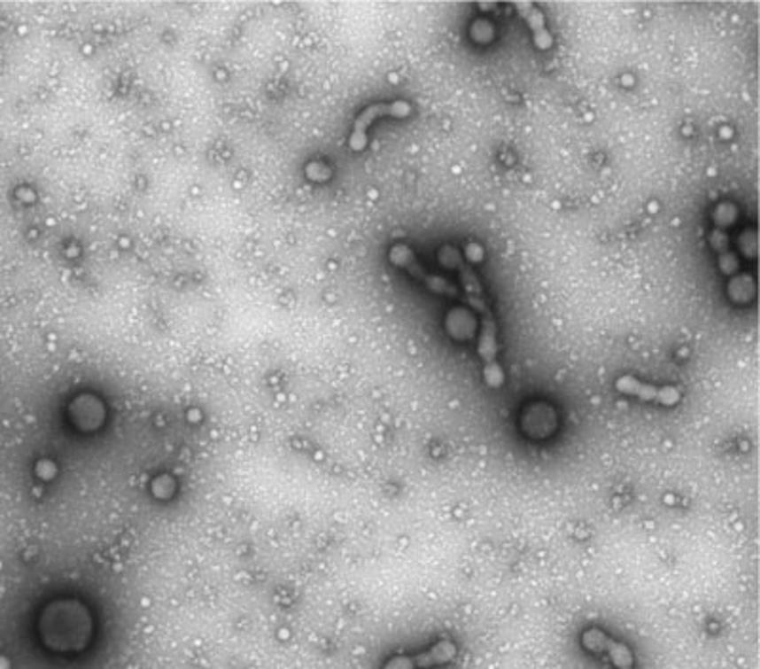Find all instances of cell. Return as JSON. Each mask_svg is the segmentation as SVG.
Wrapping results in <instances>:
<instances>
[{
    "label": "cell",
    "mask_w": 760,
    "mask_h": 669,
    "mask_svg": "<svg viewBox=\"0 0 760 669\" xmlns=\"http://www.w3.org/2000/svg\"><path fill=\"white\" fill-rule=\"evenodd\" d=\"M390 259L394 262L396 267L407 270L415 280H418L421 284H424L431 293L438 295H445L456 299L458 297V287L454 284H451L447 278L438 276V274L426 270L421 261L416 259V255L413 253V249H409L407 245H394L390 252Z\"/></svg>",
    "instance_id": "cell-1"
},
{
    "label": "cell",
    "mask_w": 760,
    "mask_h": 669,
    "mask_svg": "<svg viewBox=\"0 0 760 669\" xmlns=\"http://www.w3.org/2000/svg\"><path fill=\"white\" fill-rule=\"evenodd\" d=\"M479 358L483 360V377L485 383L491 388H500L504 385L502 367L498 363V340H496V322L492 312L481 316V333L477 343Z\"/></svg>",
    "instance_id": "cell-2"
},
{
    "label": "cell",
    "mask_w": 760,
    "mask_h": 669,
    "mask_svg": "<svg viewBox=\"0 0 760 669\" xmlns=\"http://www.w3.org/2000/svg\"><path fill=\"white\" fill-rule=\"evenodd\" d=\"M616 390L627 393V396H635L645 401H656L662 405H675L680 400V392L675 386H652L632 375H624L616 380Z\"/></svg>",
    "instance_id": "cell-3"
},
{
    "label": "cell",
    "mask_w": 760,
    "mask_h": 669,
    "mask_svg": "<svg viewBox=\"0 0 760 669\" xmlns=\"http://www.w3.org/2000/svg\"><path fill=\"white\" fill-rule=\"evenodd\" d=\"M456 656V647L451 641H439L438 645L416 656H401L390 660L384 669H430L451 662Z\"/></svg>",
    "instance_id": "cell-4"
},
{
    "label": "cell",
    "mask_w": 760,
    "mask_h": 669,
    "mask_svg": "<svg viewBox=\"0 0 760 669\" xmlns=\"http://www.w3.org/2000/svg\"><path fill=\"white\" fill-rule=\"evenodd\" d=\"M584 647L593 652H607L610 662L618 669H633V654L624 642H616L599 629H589L582 637Z\"/></svg>",
    "instance_id": "cell-5"
},
{
    "label": "cell",
    "mask_w": 760,
    "mask_h": 669,
    "mask_svg": "<svg viewBox=\"0 0 760 669\" xmlns=\"http://www.w3.org/2000/svg\"><path fill=\"white\" fill-rule=\"evenodd\" d=\"M407 116L411 114V105L407 101H396L390 105H375V107L365 109V113L358 118L356 124V131H353L352 136V147L360 151L365 145V131L367 128L371 126L373 121H376L378 116Z\"/></svg>",
    "instance_id": "cell-6"
},
{
    "label": "cell",
    "mask_w": 760,
    "mask_h": 669,
    "mask_svg": "<svg viewBox=\"0 0 760 669\" xmlns=\"http://www.w3.org/2000/svg\"><path fill=\"white\" fill-rule=\"evenodd\" d=\"M517 10L521 12L523 18H525L527 25L532 31V41H534L536 48L539 50L552 48V36H549V33L546 29V19L539 12V8H534L532 4L521 3V4H517Z\"/></svg>",
    "instance_id": "cell-7"
},
{
    "label": "cell",
    "mask_w": 760,
    "mask_h": 669,
    "mask_svg": "<svg viewBox=\"0 0 760 669\" xmlns=\"http://www.w3.org/2000/svg\"><path fill=\"white\" fill-rule=\"evenodd\" d=\"M736 219H738V209H736V206L730 204V202L718 204L717 209L713 212V221H715L717 229H720V230H725L730 225H733V222H736Z\"/></svg>",
    "instance_id": "cell-8"
},
{
    "label": "cell",
    "mask_w": 760,
    "mask_h": 669,
    "mask_svg": "<svg viewBox=\"0 0 760 669\" xmlns=\"http://www.w3.org/2000/svg\"><path fill=\"white\" fill-rule=\"evenodd\" d=\"M749 280H751L749 276H736V278H732V282L728 284V295L736 300V303H743V300H747L753 295L755 284L749 287H745V284Z\"/></svg>",
    "instance_id": "cell-9"
},
{
    "label": "cell",
    "mask_w": 760,
    "mask_h": 669,
    "mask_svg": "<svg viewBox=\"0 0 760 669\" xmlns=\"http://www.w3.org/2000/svg\"><path fill=\"white\" fill-rule=\"evenodd\" d=\"M740 247L747 257H755V253H756V234L755 232H743L740 236Z\"/></svg>",
    "instance_id": "cell-10"
},
{
    "label": "cell",
    "mask_w": 760,
    "mask_h": 669,
    "mask_svg": "<svg viewBox=\"0 0 760 669\" xmlns=\"http://www.w3.org/2000/svg\"><path fill=\"white\" fill-rule=\"evenodd\" d=\"M466 257L469 262H481L485 257L483 247L479 244H468L466 245Z\"/></svg>",
    "instance_id": "cell-11"
},
{
    "label": "cell",
    "mask_w": 760,
    "mask_h": 669,
    "mask_svg": "<svg viewBox=\"0 0 760 669\" xmlns=\"http://www.w3.org/2000/svg\"><path fill=\"white\" fill-rule=\"evenodd\" d=\"M6 667H8V662L0 658V669H6Z\"/></svg>",
    "instance_id": "cell-12"
}]
</instances>
